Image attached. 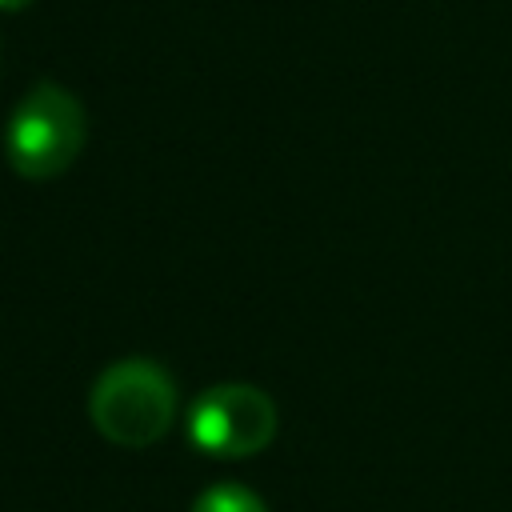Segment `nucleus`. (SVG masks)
<instances>
[{
    "label": "nucleus",
    "mask_w": 512,
    "mask_h": 512,
    "mask_svg": "<svg viewBox=\"0 0 512 512\" xmlns=\"http://www.w3.org/2000/svg\"><path fill=\"white\" fill-rule=\"evenodd\" d=\"M88 120L84 104L56 80L32 84L8 116L4 156L8 168L24 180H52L68 172L84 148Z\"/></svg>",
    "instance_id": "obj_2"
},
{
    "label": "nucleus",
    "mask_w": 512,
    "mask_h": 512,
    "mask_svg": "<svg viewBox=\"0 0 512 512\" xmlns=\"http://www.w3.org/2000/svg\"><path fill=\"white\" fill-rule=\"evenodd\" d=\"M92 428L116 448H152L176 420L172 376L144 356L108 364L88 392Z\"/></svg>",
    "instance_id": "obj_1"
},
{
    "label": "nucleus",
    "mask_w": 512,
    "mask_h": 512,
    "mask_svg": "<svg viewBox=\"0 0 512 512\" xmlns=\"http://www.w3.org/2000/svg\"><path fill=\"white\" fill-rule=\"evenodd\" d=\"M32 0H0V12H24Z\"/></svg>",
    "instance_id": "obj_5"
},
{
    "label": "nucleus",
    "mask_w": 512,
    "mask_h": 512,
    "mask_svg": "<svg viewBox=\"0 0 512 512\" xmlns=\"http://www.w3.org/2000/svg\"><path fill=\"white\" fill-rule=\"evenodd\" d=\"M192 512H268V504L244 484H212L196 496Z\"/></svg>",
    "instance_id": "obj_4"
},
{
    "label": "nucleus",
    "mask_w": 512,
    "mask_h": 512,
    "mask_svg": "<svg viewBox=\"0 0 512 512\" xmlns=\"http://www.w3.org/2000/svg\"><path fill=\"white\" fill-rule=\"evenodd\" d=\"M276 404L256 384H212L188 408V444L216 460H244L272 444Z\"/></svg>",
    "instance_id": "obj_3"
}]
</instances>
